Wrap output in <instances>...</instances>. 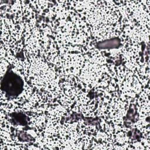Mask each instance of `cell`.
Masks as SVG:
<instances>
[{"instance_id": "obj_2", "label": "cell", "mask_w": 150, "mask_h": 150, "mask_svg": "<svg viewBox=\"0 0 150 150\" xmlns=\"http://www.w3.org/2000/svg\"><path fill=\"white\" fill-rule=\"evenodd\" d=\"M120 45V41L117 39H110L106 40L103 42H101L98 44V47L100 48H112L115 47Z\"/></svg>"}, {"instance_id": "obj_1", "label": "cell", "mask_w": 150, "mask_h": 150, "mask_svg": "<svg viewBox=\"0 0 150 150\" xmlns=\"http://www.w3.org/2000/svg\"><path fill=\"white\" fill-rule=\"evenodd\" d=\"M1 87L7 96L16 97L23 90V82L18 75L10 70L6 72L1 80Z\"/></svg>"}]
</instances>
